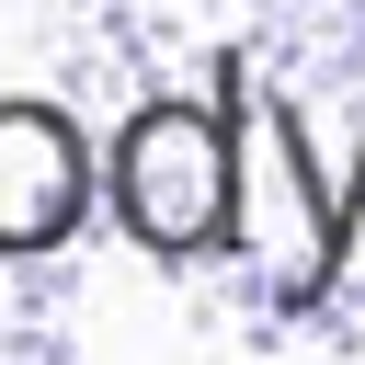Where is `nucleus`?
I'll use <instances>...</instances> for the list:
<instances>
[{
  "mask_svg": "<svg viewBox=\"0 0 365 365\" xmlns=\"http://www.w3.org/2000/svg\"><path fill=\"white\" fill-rule=\"evenodd\" d=\"M91 205V148L57 103H0V251H57Z\"/></svg>",
  "mask_w": 365,
  "mask_h": 365,
  "instance_id": "obj_3",
  "label": "nucleus"
},
{
  "mask_svg": "<svg viewBox=\"0 0 365 365\" xmlns=\"http://www.w3.org/2000/svg\"><path fill=\"white\" fill-rule=\"evenodd\" d=\"M103 194L114 217L148 240V251H217L228 240V194H240V125L205 114V103H148L114 160H103Z\"/></svg>",
  "mask_w": 365,
  "mask_h": 365,
  "instance_id": "obj_2",
  "label": "nucleus"
},
{
  "mask_svg": "<svg viewBox=\"0 0 365 365\" xmlns=\"http://www.w3.org/2000/svg\"><path fill=\"white\" fill-rule=\"evenodd\" d=\"M228 125H240V194H228V240L262 262V285H274V297H319V285H331V251H342L354 194L308 171L297 114H285L274 91H240V103H228Z\"/></svg>",
  "mask_w": 365,
  "mask_h": 365,
  "instance_id": "obj_1",
  "label": "nucleus"
}]
</instances>
